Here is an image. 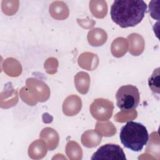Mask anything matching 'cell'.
Listing matches in <instances>:
<instances>
[{
    "instance_id": "6da1fadb",
    "label": "cell",
    "mask_w": 160,
    "mask_h": 160,
    "mask_svg": "<svg viewBox=\"0 0 160 160\" xmlns=\"http://www.w3.org/2000/svg\"><path fill=\"white\" fill-rule=\"evenodd\" d=\"M147 5L142 0H116L111 5L112 20L122 28L134 27L144 17Z\"/></svg>"
},
{
    "instance_id": "7a4b0ae2",
    "label": "cell",
    "mask_w": 160,
    "mask_h": 160,
    "mask_svg": "<svg viewBox=\"0 0 160 160\" xmlns=\"http://www.w3.org/2000/svg\"><path fill=\"white\" fill-rule=\"evenodd\" d=\"M119 138L125 148L132 151L139 152L146 145L149 139V134L142 124L129 121L121 128Z\"/></svg>"
},
{
    "instance_id": "3957f363",
    "label": "cell",
    "mask_w": 160,
    "mask_h": 160,
    "mask_svg": "<svg viewBox=\"0 0 160 160\" xmlns=\"http://www.w3.org/2000/svg\"><path fill=\"white\" fill-rule=\"evenodd\" d=\"M116 104L122 111H132L137 108L140 100L138 89L131 84L120 87L116 94Z\"/></svg>"
},
{
    "instance_id": "277c9868",
    "label": "cell",
    "mask_w": 160,
    "mask_h": 160,
    "mask_svg": "<svg viewBox=\"0 0 160 160\" xmlns=\"http://www.w3.org/2000/svg\"><path fill=\"white\" fill-rule=\"evenodd\" d=\"M92 160H126L122 149L118 144H106L92 154Z\"/></svg>"
},
{
    "instance_id": "5b68a950",
    "label": "cell",
    "mask_w": 160,
    "mask_h": 160,
    "mask_svg": "<svg viewBox=\"0 0 160 160\" xmlns=\"http://www.w3.org/2000/svg\"><path fill=\"white\" fill-rule=\"evenodd\" d=\"M113 104L108 99H97L91 104L90 111L92 116L100 121L108 120L111 117Z\"/></svg>"
},
{
    "instance_id": "8992f818",
    "label": "cell",
    "mask_w": 160,
    "mask_h": 160,
    "mask_svg": "<svg viewBox=\"0 0 160 160\" xmlns=\"http://www.w3.org/2000/svg\"><path fill=\"white\" fill-rule=\"evenodd\" d=\"M149 86L154 92L159 94V68L154 69L148 80Z\"/></svg>"
}]
</instances>
